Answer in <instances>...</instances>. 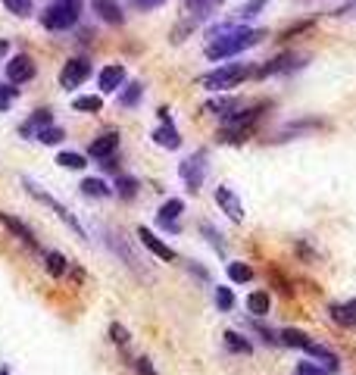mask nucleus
<instances>
[{
  "label": "nucleus",
  "mask_w": 356,
  "mask_h": 375,
  "mask_svg": "<svg viewBox=\"0 0 356 375\" xmlns=\"http://www.w3.org/2000/svg\"><path fill=\"white\" fill-rule=\"evenodd\" d=\"M137 238H141V244H144V247H147L154 257L166 259V263H172V259H176V250H172L169 244L159 241V238H156L154 232H150V228H144V226H141V228H137Z\"/></svg>",
  "instance_id": "nucleus-10"
},
{
  "label": "nucleus",
  "mask_w": 356,
  "mask_h": 375,
  "mask_svg": "<svg viewBox=\"0 0 356 375\" xmlns=\"http://www.w3.org/2000/svg\"><path fill=\"white\" fill-rule=\"evenodd\" d=\"M110 335H113V341H116V344H128V331L122 328L119 322H113V326H110Z\"/></svg>",
  "instance_id": "nucleus-40"
},
{
  "label": "nucleus",
  "mask_w": 356,
  "mask_h": 375,
  "mask_svg": "<svg viewBox=\"0 0 356 375\" xmlns=\"http://www.w3.org/2000/svg\"><path fill=\"white\" fill-rule=\"evenodd\" d=\"M334 16H338V19H353L356 16V0H350V4H344V6H338V10H334Z\"/></svg>",
  "instance_id": "nucleus-39"
},
{
  "label": "nucleus",
  "mask_w": 356,
  "mask_h": 375,
  "mask_svg": "<svg viewBox=\"0 0 356 375\" xmlns=\"http://www.w3.org/2000/svg\"><path fill=\"white\" fill-rule=\"evenodd\" d=\"M185 213V204H181L178 197H172V200H166L163 207H159V213H156V219H159V226L163 228H172V232H178V226H176V219Z\"/></svg>",
  "instance_id": "nucleus-15"
},
{
  "label": "nucleus",
  "mask_w": 356,
  "mask_h": 375,
  "mask_svg": "<svg viewBox=\"0 0 356 375\" xmlns=\"http://www.w3.org/2000/svg\"><path fill=\"white\" fill-rule=\"evenodd\" d=\"M228 278L238 281V285H244V281L253 278V269L247 263H228Z\"/></svg>",
  "instance_id": "nucleus-29"
},
{
  "label": "nucleus",
  "mask_w": 356,
  "mask_h": 375,
  "mask_svg": "<svg viewBox=\"0 0 356 375\" xmlns=\"http://www.w3.org/2000/svg\"><path fill=\"white\" fill-rule=\"evenodd\" d=\"M91 10L97 13L106 25H122V23H125V13H122V6L116 4V0H91Z\"/></svg>",
  "instance_id": "nucleus-11"
},
{
  "label": "nucleus",
  "mask_w": 356,
  "mask_h": 375,
  "mask_svg": "<svg viewBox=\"0 0 356 375\" xmlns=\"http://www.w3.org/2000/svg\"><path fill=\"white\" fill-rule=\"evenodd\" d=\"M72 110H78V113H100V110H104V100H100L97 94H85V97L72 100Z\"/></svg>",
  "instance_id": "nucleus-23"
},
{
  "label": "nucleus",
  "mask_w": 356,
  "mask_h": 375,
  "mask_svg": "<svg viewBox=\"0 0 356 375\" xmlns=\"http://www.w3.org/2000/svg\"><path fill=\"white\" fill-rule=\"evenodd\" d=\"M25 188H28V194H32V197H38V200H41V204H47V207H50V210H54L56 216H60V219H63V222H66V226L72 228V232H78V235H82V238H85V228H82V226H78V219H75V216H72V213L66 210V207H63V204H56V200H54V197H47V194H44V191H41V188H38V185H32V182H25Z\"/></svg>",
  "instance_id": "nucleus-7"
},
{
  "label": "nucleus",
  "mask_w": 356,
  "mask_h": 375,
  "mask_svg": "<svg viewBox=\"0 0 356 375\" xmlns=\"http://www.w3.org/2000/svg\"><path fill=\"white\" fill-rule=\"evenodd\" d=\"M141 94H144V88H141L137 82H135V85H128V91L119 97V104H122V106H135L137 100H141Z\"/></svg>",
  "instance_id": "nucleus-34"
},
{
  "label": "nucleus",
  "mask_w": 356,
  "mask_h": 375,
  "mask_svg": "<svg viewBox=\"0 0 356 375\" xmlns=\"http://www.w3.org/2000/svg\"><path fill=\"white\" fill-rule=\"evenodd\" d=\"M278 341H281V344H288V348H300V350H307L312 338L307 335V331H300V328H285V331L278 335Z\"/></svg>",
  "instance_id": "nucleus-20"
},
{
  "label": "nucleus",
  "mask_w": 356,
  "mask_h": 375,
  "mask_svg": "<svg viewBox=\"0 0 356 375\" xmlns=\"http://www.w3.org/2000/svg\"><path fill=\"white\" fill-rule=\"evenodd\" d=\"M56 163H60V166H66V169H85V166H88V163H85V156H82V154H69V150H66V154H60V156H56Z\"/></svg>",
  "instance_id": "nucleus-33"
},
{
  "label": "nucleus",
  "mask_w": 356,
  "mask_h": 375,
  "mask_svg": "<svg viewBox=\"0 0 356 375\" xmlns=\"http://www.w3.org/2000/svg\"><path fill=\"white\" fill-rule=\"evenodd\" d=\"M106 244H110V247L116 250V254H119L122 259H125V266H128V269L144 272V269H141V259H137V257L132 254V247H128V241H125V238H122L119 232H110V235H106Z\"/></svg>",
  "instance_id": "nucleus-14"
},
{
  "label": "nucleus",
  "mask_w": 356,
  "mask_h": 375,
  "mask_svg": "<svg viewBox=\"0 0 356 375\" xmlns=\"http://www.w3.org/2000/svg\"><path fill=\"white\" fill-rule=\"evenodd\" d=\"M88 75H91V63L85 60V56H75V60H69L66 66H63V72H60V85H63L66 91H72V88H78V85L88 82Z\"/></svg>",
  "instance_id": "nucleus-4"
},
{
  "label": "nucleus",
  "mask_w": 356,
  "mask_h": 375,
  "mask_svg": "<svg viewBox=\"0 0 356 375\" xmlns=\"http://www.w3.org/2000/svg\"><path fill=\"white\" fill-rule=\"evenodd\" d=\"M116 147H119V135H116V132H104L97 141H91L88 156H94V160H106V156L116 154Z\"/></svg>",
  "instance_id": "nucleus-13"
},
{
  "label": "nucleus",
  "mask_w": 356,
  "mask_h": 375,
  "mask_svg": "<svg viewBox=\"0 0 356 375\" xmlns=\"http://www.w3.org/2000/svg\"><path fill=\"white\" fill-rule=\"evenodd\" d=\"M216 4H222V0H216Z\"/></svg>",
  "instance_id": "nucleus-44"
},
{
  "label": "nucleus",
  "mask_w": 356,
  "mask_h": 375,
  "mask_svg": "<svg viewBox=\"0 0 356 375\" xmlns=\"http://www.w3.org/2000/svg\"><path fill=\"white\" fill-rule=\"evenodd\" d=\"M13 100H16V88H10V82H6V85H0V113H4V110H10V106H13Z\"/></svg>",
  "instance_id": "nucleus-36"
},
{
  "label": "nucleus",
  "mask_w": 356,
  "mask_h": 375,
  "mask_svg": "<svg viewBox=\"0 0 356 375\" xmlns=\"http://www.w3.org/2000/svg\"><path fill=\"white\" fill-rule=\"evenodd\" d=\"M216 204L222 207V213L228 216L231 222H241L244 219V207H241V200L235 197V191H231V188H216Z\"/></svg>",
  "instance_id": "nucleus-9"
},
{
  "label": "nucleus",
  "mask_w": 356,
  "mask_h": 375,
  "mask_svg": "<svg viewBox=\"0 0 356 375\" xmlns=\"http://www.w3.org/2000/svg\"><path fill=\"white\" fill-rule=\"evenodd\" d=\"M241 100H238V97H219V100H209V104L207 106H203V110H207V113H213V116H222V119H228L231 116V113H238V110H241Z\"/></svg>",
  "instance_id": "nucleus-18"
},
{
  "label": "nucleus",
  "mask_w": 356,
  "mask_h": 375,
  "mask_svg": "<svg viewBox=\"0 0 356 375\" xmlns=\"http://www.w3.org/2000/svg\"><path fill=\"white\" fill-rule=\"evenodd\" d=\"M135 366H137V375H156V372H154V366H150V359H147V357H141V359H137V363H135Z\"/></svg>",
  "instance_id": "nucleus-41"
},
{
  "label": "nucleus",
  "mask_w": 356,
  "mask_h": 375,
  "mask_svg": "<svg viewBox=\"0 0 356 375\" xmlns=\"http://www.w3.org/2000/svg\"><path fill=\"white\" fill-rule=\"evenodd\" d=\"M159 116H163V125L154 132V141L159 144V147H169V150H176L181 138H178V132H176V125H172V119H169V110H159Z\"/></svg>",
  "instance_id": "nucleus-12"
},
{
  "label": "nucleus",
  "mask_w": 356,
  "mask_h": 375,
  "mask_svg": "<svg viewBox=\"0 0 356 375\" xmlns=\"http://www.w3.org/2000/svg\"><path fill=\"white\" fill-rule=\"evenodd\" d=\"M203 172H207V154H203V150H197L194 156H188V160L181 163V178H185V185L191 188V191H200Z\"/></svg>",
  "instance_id": "nucleus-6"
},
{
  "label": "nucleus",
  "mask_w": 356,
  "mask_h": 375,
  "mask_svg": "<svg viewBox=\"0 0 356 375\" xmlns=\"http://www.w3.org/2000/svg\"><path fill=\"white\" fill-rule=\"evenodd\" d=\"M329 366H319V363H297L294 375H329Z\"/></svg>",
  "instance_id": "nucleus-35"
},
{
  "label": "nucleus",
  "mask_w": 356,
  "mask_h": 375,
  "mask_svg": "<svg viewBox=\"0 0 356 375\" xmlns=\"http://www.w3.org/2000/svg\"><path fill=\"white\" fill-rule=\"evenodd\" d=\"M225 348H228L231 353H250V341L247 338H241L238 331H225Z\"/></svg>",
  "instance_id": "nucleus-27"
},
{
  "label": "nucleus",
  "mask_w": 356,
  "mask_h": 375,
  "mask_svg": "<svg viewBox=\"0 0 356 375\" xmlns=\"http://www.w3.org/2000/svg\"><path fill=\"white\" fill-rule=\"evenodd\" d=\"M329 313H331V319L338 322V326H344V328L356 326V297L347 300V304H334Z\"/></svg>",
  "instance_id": "nucleus-19"
},
{
  "label": "nucleus",
  "mask_w": 356,
  "mask_h": 375,
  "mask_svg": "<svg viewBox=\"0 0 356 375\" xmlns=\"http://www.w3.org/2000/svg\"><path fill=\"white\" fill-rule=\"evenodd\" d=\"M303 60H307L303 54H281V56H275V60H269L266 66H259L253 75H257V78H269V75H281V72H294V69L303 66Z\"/></svg>",
  "instance_id": "nucleus-5"
},
{
  "label": "nucleus",
  "mask_w": 356,
  "mask_h": 375,
  "mask_svg": "<svg viewBox=\"0 0 356 375\" xmlns=\"http://www.w3.org/2000/svg\"><path fill=\"white\" fill-rule=\"evenodd\" d=\"M63 138H66V132H63V128H56V125H47V128H41V132H38L41 144H60Z\"/></svg>",
  "instance_id": "nucleus-32"
},
{
  "label": "nucleus",
  "mask_w": 356,
  "mask_h": 375,
  "mask_svg": "<svg viewBox=\"0 0 356 375\" xmlns=\"http://www.w3.org/2000/svg\"><path fill=\"white\" fill-rule=\"evenodd\" d=\"M78 16H82V4H78V0H54V4L41 13V23H44V28H50V32H66V28L78 23Z\"/></svg>",
  "instance_id": "nucleus-3"
},
{
  "label": "nucleus",
  "mask_w": 356,
  "mask_h": 375,
  "mask_svg": "<svg viewBox=\"0 0 356 375\" xmlns=\"http://www.w3.org/2000/svg\"><path fill=\"white\" fill-rule=\"evenodd\" d=\"M4 4H6V10L16 13V16H28V13H32V0H4Z\"/></svg>",
  "instance_id": "nucleus-37"
},
{
  "label": "nucleus",
  "mask_w": 356,
  "mask_h": 375,
  "mask_svg": "<svg viewBox=\"0 0 356 375\" xmlns=\"http://www.w3.org/2000/svg\"><path fill=\"white\" fill-rule=\"evenodd\" d=\"M116 191H119V197L132 200L135 194H137V182H135L132 176H119V178H116Z\"/></svg>",
  "instance_id": "nucleus-30"
},
{
  "label": "nucleus",
  "mask_w": 356,
  "mask_h": 375,
  "mask_svg": "<svg viewBox=\"0 0 356 375\" xmlns=\"http://www.w3.org/2000/svg\"><path fill=\"white\" fill-rule=\"evenodd\" d=\"M209 44H207V56L209 60H225V56H235L247 47H257L266 38L263 28H238V23H225L219 28L209 32Z\"/></svg>",
  "instance_id": "nucleus-1"
},
{
  "label": "nucleus",
  "mask_w": 356,
  "mask_h": 375,
  "mask_svg": "<svg viewBox=\"0 0 356 375\" xmlns=\"http://www.w3.org/2000/svg\"><path fill=\"white\" fill-rule=\"evenodd\" d=\"M4 226L10 228V232L16 235V238H19V241H23V244H28V247H35V250H41V244H38V238H35V232H32V228L25 226V222H19L16 216L4 213Z\"/></svg>",
  "instance_id": "nucleus-16"
},
{
  "label": "nucleus",
  "mask_w": 356,
  "mask_h": 375,
  "mask_svg": "<svg viewBox=\"0 0 356 375\" xmlns=\"http://www.w3.org/2000/svg\"><path fill=\"white\" fill-rule=\"evenodd\" d=\"M269 4V0H247V4L241 6V10L235 13V19L231 23H244V19H253V16H259V10Z\"/></svg>",
  "instance_id": "nucleus-26"
},
{
  "label": "nucleus",
  "mask_w": 356,
  "mask_h": 375,
  "mask_svg": "<svg viewBox=\"0 0 356 375\" xmlns=\"http://www.w3.org/2000/svg\"><path fill=\"white\" fill-rule=\"evenodd\" d=\"M250 75H253V69L247 66V63H225V66L209 72V75H203L200 85L207 91H228V88H238V85Z\"/></svg>",
  "instance_id": "nucleus-2"
},
{
  "label": "nucleus",
  "mask_w": 356,
  "mask_h": 375,
  "mask_svg": "<svg viewBox=\"0 0 356 375\" xmlns=\"http://www.w3.org/2000/svg\"><path fill=\"white\" fill-rule=\"evenodd\" d=\"M66 269H69V259L63 257V254H47V272L54 278H60V276H66Z\"/></svg>",
  "instance_id": "nucleus-28"
},
{
  "label": "nucleus",
  "mask_w": 356,
  "mask_h": 375,
  "mask_svg": "<svg viewBox=\"0 0 356 375\" xmlns=\"http://www.w3.org/2000/svg\"><path fill=\"white\" fill-rule=\"evenodd\" d=\"M6 54V41H0V56H4Z\"/></svg>",
  "instance_id": "nucleus-43"
},
{
  "label": "nucleus",
  "mask_w": 356,
  "mask_h": 375,
  "mask_svg": "<svg viewBox=\"0 0 356 375\" xmlns=\"http://www.w3.org/2000/svg\"><path fill=\"white\" fill-rule=\"evenodd\" d=\"M307 353L309 357H316V359H322L325 366H329V369L334 372L338 369V357H334V353L329 350V348H322V344H316V341H309V348H307Z\"/></svg>",
  "instance_id": "nucleus-24"
},
{
  "label": "nucleus",
  "mask_w": 356,
  "mask_h": 375,
  "mask_svg": "<svg viewBox=\"0 0 356 375\" xmlns=\"http://www.w3.org/2000/svg\"><path fill=\"white\" fill-rule=\"evenodd\" d=\"M28 78H35V60L28 54H16L6 63V82L10 85H23Z\"/></svg>",
  "instance_id": "nucleus-8"
},
{
  "label": "nucleus",
  "mask_w": 356,
  "mask_h": 375,
  "mask_svg": "<svg viewBox=\"0 0 356 375\" xmlns=\"http://www.w3.org/2000/svg\"><path fill=\"white\" fill-rule=\"evenodd\" d=\"M269 307H272V300H269V291H253L250 297H247V309H250L253 316H266Z\"/></svg>",
  "instance_id": "nucleus-22"
},
{
  "label": "nucleus",
  "mask_w": 356,
  "mask_h": 375,
  "mask_svg": "<svg viewBox=\"0 0 356 375\" xmlns=\"http://www.w3.org/2000/svg\"><path fill=\"white\" fill-rule=\"evenodd\" d=\"M47 125H50V110H38V113H32V116H28V122L19 128V132H23V135L35 132V138H38V132H41V128H47Z\"/></svg>",
  "instance_id": "nucleus-21"
},
{
  "label": "nucleus",
  "mask_w": 356,
  "mask_h": 375,
  "mask_svg": "<svg viewBox=\"0 0 356 375\" xmlns=\"http://www.w3.org/2000/svg\"><path fill=\"white\" fill-rule=\"evenodd\" d=\"M216 307H219L222 313H231V309H235V294H231V288H216Z\"/></svg>",
  "instance_id": "nucleus-31"
},
{
  "label": "nucleus",
  "mask_w": 356,
  "mask_h": 375,
  "mask_svg": "<svg viewBox=\"0 0 356 375\" xmlns=\"http://www.w3.org/2000/svg\"><path fill=\"white\" fill-rule=\"evenodd\" d=\"M113 188L106 182H100V178H85L82 182V194H88V197H110Z\"/></svg>",
  "instance_id": "nucleus-25"
},
{
  "label": "nucleus",
  "mask_w": 356,
  "mask_h": 375,
  "mask_svg": "<svg viewBox=\"0 0 356 375\" xmlns=\"http://www.w3.org/2000/svg\"><path fill=\"white\" fill-rule=\"evenodd\" d=\"M166 0H128V6L137 13H150V10H156V6H163Z\"/></svg>",
  "instance_id": "nucleus-38"
},
{
  "label": "nucleus",
  "mask_w": 356,
  "mask_h": 375,
  "mask_svg": "<svg viewBox=\"0 0 356 375\" xmlns=\"http://www.w3.org/2000/svg\"><path fill=\"white\" fill-rule=\"evenodd\" d=\"M100 91L110 94V91H119L122 82H125V66H119V63H113V66H106L104 72H100Z\"/></svg>",
  "instance_id": "nucleus-17"
},
{
  "label": "nucleus",
  "mask_w": 356,
  "mask_h": 375,
  "mask_svg": "<svg viewBox=\"0 0 356 375\" xmlns=\"http://www.w3.org/2000/svg\"><path fill=\"white\" fill-rule=\"evenodd\" d=\"M312 23H300V25H294V28H288V32H285V38H294V35H300V32H307V28H309Z\"/></svg>",
  "instance_id": "nucleus-42"
}]
</instances>
